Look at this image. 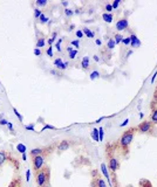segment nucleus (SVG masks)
Wrapping results in <instances>:
<instances>
[{"mask_svg":"<svg viewBox=\"0 0 157 187\" xmlns=\"http://www.w3.org/2000/svg\"><path fill=\"white\" fill-rule=\"evenodd\" d=\"M128 122H129V119H126V120H124V123H122V124H121V126H124V125H127Z\"/></svg>","mask_w":157,"mask_h":187,"instance_id":"obj_47","label":"nucleus"},{"mask_svg":"<svg viewBox=\"0 0 157 187\" xmlns=\"http://www.w3.org/2000/svg\"><path fill=\"white\" fill-rule=\"evenodd\" d=\"M122 43H124V45H130L131 43V41H130V37H123V40H122Z\"/></svg>","mask_w":157,"mask_h":187,"instance_id":"obj_34","label":"nucleus"},{"mask_svg":"<svg viewBox=\"0 0 157 187\" xmlns=\"http://www.w3.org/2000/svg\"><path fill=\"white\" fill-rule=\"evenodd\" d=\"M136 131H137L136 127H131V129H129L127 131H124V132L122 133V136L120 137V139H119V145H120V149L122 150L123 154L128 153L129 146H130V144L133 143L134 135Z\"/></svg>","mask_w":157,"mask_h":187,"instance_id":"obj_1","label":"nucleus"},{"mask_svg":"<svg viewBox=\"0 0 157 187\" xmlns=\"http://www.w3.org/2000/svg\"><path fill=\"white\" fill-rule=\"evenodd\" d=\"M13 112L15 113V116H16V117L19 118V120H20V122H23V116H21V115H20L19 112H18V110H16L15 108H13Z\"/></svg>","mask_w":157,"mask_h":187,"instance_id":"obj_33","label":"nucleus"},{"mask_svg":"<svg viewBox=\"0 0 157 187\" xmlns=\"http://www.w3.org/2000/svg\"><path fill=\"white\" fill-rule=\"evenodd\" d=\"M136 130H137V132H140V133H143V135H151V136H154V132L157 131L155 125H154L150 120L141 122V123L136 126Z\"/></svg>","mask_w":157,"mask_h":187,"instance_id":"obj_4","label":"nucleus"},{"mask_svg":"<svg viewBox=\"0 0 157 187\" xmlns=\"http://www.w3.org/2000/svg\"><path fill=\"white\" fill-rule=\"evenodd\" d=\"M9 157L11 156H9V153H7V152H5V151H1L0 152V167L7 161L8 159H9Z\"/></svg>","mask_w":157,"mask_h":187,"instance_id":"obj_11","label":"nucleus"},{"mask_svg":"<svg viewBox=\"0 0 157 187\" xmlns=\"http://www.w3.org/2000/svg\"><path fill=\"white\" fill-rule=\"evenodd\" d=\"M150 122L156 125L157 124V106H155L152 110H151V113H150Z\"/></svg>","mask_w":157,"mask_h":187,"instance_id":"obj_13","label":"nucleus"},{"mask_svg":"<svg viewBox=\"0 0 157 187\" xmlns=\"http://www.w3.org/2000/svg\"><path fill=\"white\" fill-rule=\"evenodd\" d=\"M69 146H70V143L65 139V140H62V142L59 143V145L56 146V150H58L59 153H62V152H65L66 150L69 149Z\"/></svg>","mask_w":157,"mask_h":187,"instance_id":"obj_8","label":"nucleus"},{"mask_svg":"<svg viewBox=\"0 0 157 187\" xmlns=\"http://www.w3.org/2000/svg\"><path fill=\"white\" fill-rule=\"evenodd\" d=\"M68 4H69L68 1H63V2H62V6H65V7H67V6H68Z\"/></svg>","mask_w":157,"mask_h":187,"instance_id":"obj_48","label":"nucleus"},{"mask_svg":"<svg viewBox=\"0 0 157 187\" xmlns=\"http://www.w3.org/2000/svg\"><path fill=\"white\" fill-rule=\"evenodd\" d=\"M140 186L141 187H152V185H151V182H150L149 180L143 179L140 181Z\"/></svg>","mask_w":157,"mask_h":187,"instance_id":"obj_19","label":"nucleus"},{"mask_svg":"<svg viewBox=\"0 0 157 187\" xmlns=\"http://www.w3.org/2000/svg\"><path fill=\"white\" fill-rule=\"evenodd\" d=\"M35 4H37V6H41V7H44V6L47 5V1H46V0H37Z\"/></svg>","mask_w":157,"mask_h":187,"instance_id":"obj_28","label":"nucleus"},{"mask_svg":"<svg viewBox=\"0 0 157 187\" xmlns=\"http://www.w3.org/2000/svg\"><path fill=\"white\" fill-rule=\"evenodd\" d=\"M8 122L6 119H0V125H7Z\"/></svg>","mask_w":157,"mask_h":187,"instance_id":"obj_43","label":"nucleus"},{"mask_svg":"<svg viewBox=\"0 0 157 187\" xmlns=\"http://www.w3.org/2000/svg\"><path fill=\"white\" fill-rule=\"evenodd\" d=\"M98 77H100V73H98L97 70L91 71V74H90V80H95V78H98Z\"/></svg>","mask_w":157,"mask_h":187,"instance_id":"obj_25","label":"nucleus"},{"mask_svg":"<svg viewBox=\"0 0 157 187\" xmlns=\"http://www.w3.org/2000/svg\"><path fill=\"white\" fill-rule=\"evenodd\" d=\"M49 179H51V168L49 166L45 165L39 172L35 174V182L37 187H49Z\"/></svg>","mask_w":157,"mask_h":187,"instance_id":"obj_2","label":"nucleus"},{"mask_svg":"<svg viewBox=\"0 0 157 187\" xmlns=\"http://www.w3.org/2000/svg\"><path fill=\"white\" fill-rule=\"evenodd\" d=\"M41 14H42V13H41V9H39V8H35V9H34V18H35V19L40 18V15Z\"/></svg>","mask_w":157,"mask_h":187,"instance_id":"obj_29","label":"nucleus"},{"mask_svg":"<svg viewBox=\"0 0 157 187\" xmlns=\"http://www.w3.org/2000/svg\"><path fill=\"white\" fill-rule=\"evenodd\" d=\"M123 35L122 34H120V33H116L115 34V36H114V41H115V43L116 45H119V43H121L122 42V40H123Z\"/></svg>","mask_w":157,"mask_h":187,"instance_id":"obj_16","label":"nucleus"},{"mask_svg":"<svg viewBox=\"0 0 157 187\" xmlns=\"http://www.w3.org/2000/svg\"><path fill=\"white\" fill-rule=\"evenodd\" d=\"M56 35H58V33H56V32H53L52 37L48 40V43H49V46H52V43H54V41H55V39H56Z\"/></svg>","mask_w":157,"mask_h":187,"instance_id":"obj_26","label":"nucleus"},{"mask_svg":"<svg viewBox=\"0 0 157 187\" xmlns=\"http://www.w3.org/2000/svg\"><path fill=\"white\" fill-rule=\"evenodd\" d=\"M63 41V39L62 37H60L59 40H58V42L55 43V48H56V50H59V52H61V42Z\"/></svg>","mask_w":157,"mask_h":187,"instance_id":"obj_27","label":"nucleus"},{"mask_svg":"<svg viewBox=\"0 0 157 187\" xmlns=\"http://www.w3.org/2000/svg\"><path fill=\"white\" fill-rule=\"evenodd\" d=\"M91 137H93V139H94L95 142H100V137H98V130H97L96 127H94V129H93Z\"/></svg>","mask_w":157,"mask_h":187,"instance_id":"obj_17","label":"nucleus"},{"mask_svg":"<svg viewBox=\"0 0 157 187\" xmlns=\"http://www.w3.org/2000/svg\"><path fill=\"white\" fill-rule=\"evenodd\" d=\"M95 42H96V45H98V46H101V43H102V42H101V40H98V39H97Z\"/></svg>","mask_w":157,"mask_h":187,"instance_id":"obj_50","label":"nucleus"},{"mask_svg":"<svg viewBox=\"0 0 157 187\" xmlns=\"http://www.w3.org/2000/svg\"><path fill=\"white\" fill-rule=\"evenodd\" d=\"M46 129H52V130H55L56 127H55V126H53V125H45V127H44V129H42L41 131H45Z\"/></svg>","mask_w":157,"mask_h":187,"instance_id":"obj_41","label":"nucleus"},{"mask_svg":"<svg viewBox=\"0 0 157 187\" xmlns=\"http://www.w3.org/2000/svg\"><path fill=\"white\" fill-rule=\"evenodd\" d=\"M26 130H32V131H34V125H26Z\"/></svg>","mask_w":157,"mask_h":187,"instance_id":"obj_44","label":"nucleus"},{"mask_svg":"<svg viewBox=\"0 0 157 187\" xmlns=\"http://www.w3.org/2000/svg\"><path fill=\"white\" fill-rule=\"evenodd\" d=\"M98 137H100V140L103 139V129H102V127L98 129Z\"/></svg>","mask_w":157,"mask_h":187,"instance_id":"obj_36","label":"nucleus"},{"mask_svg":"<svg viewBox=\"0 0 157 187\" xmlns=\"http://www.w3.org/2000/svg\"><path fill=\"white\" fill-rule=\"evenodd\" d=\"M76 36L79 37V39H81L83 36V32L82 30H76Z\"/></svg>","mask_w":157,"mask_h":187,"instance_id":"obj_39","label":"nucleus"},{"mask_svg":"<svg viewBox=\"0 0 157 187\" xmlns=\"http://www.w3.org/2000/svg\"><path fill=\"white\" fill-rule=\"evenodd\" d=\"M34 55H37V56H40V55H41V50H40L39 48H35V49H34Z\"/></svg>","mask_w":157,"mask_h":187,"instance_id":"obj_42","label":"nucleus"},{"mask_svg":"<svg viewBox=\"0 0 157 187\" xmlns=\"http://www.w3.org/2000/svg\"><path fill=\"white\" fill-rule=\"evenodd\" d=\"M101 168H102V172L105 173V175L107 177V180H108V182L110 184V178H109V174H108V171H107V166H105V164L101 165Z\"/></svg>","mask_w":157,"mask_h":187,"instance_id":"obj_20","label":"nucleus"},{"mask_svg":"<svg viewBox=\"0 0 157 187\" xmlns=\"http://www.w3.org/2000/svg\"><path fill=\"white\" fill-rule=\"evenodd\" d=\"M45 43H46L45 39H44V37H40V39L37 40V47L40 49V48H42V47L45 46Z\"/></svg>","mask_w":157,"mask_h":187,"instance_id":"obj_21","label":"nucleus"},{"mask_svg":"<svg viewBox=\"0 0 157 187\" xmlns=\"http://www.w3.org/2000/svg\"><path fill=\"white\" fill-rule=\"evenodd\" d=\"M91 187H107L105 181L101 177L97 171H93V180H91Z\"/></svg>","mask_w":157,"mask_h":187,"instance_id":"obj_6","label":"nucleus"},{"mask_svg":"<svg viewBox=\"0 0 157 187\" xmlns=\"http://www.w3.org/2000/svg\"><path fill=\"white\" fill-rule=\"evenodd\" d=\"M16 150L20 152V153H26V146L23 144H18L16 145Z\"/></svg>","mask_w":157,"mask_h":187,"instance_id":"obj_23","label":"nucleus"},{"mask_svg":"<svg viewBox=\"0 0 157 187\" xmlns=\"http://www.w3.org/2000/svg\"><path fill=\"white\" fill-rule=\"evenodd\" d=\"M82 32H83V34H84V35H87L88 37H94V32H91V30H90L89 28L84 27Z\"/></svg>","mask_w":157,"mask_h":187,"instance_id":"obj_18","label":"nucleus"},{"mask_svg":"<svg viewBox=\"0 0 157 187\" xmlns=\"http://www.w3.org/2000/svg\"><path fill=\"white\" fill-rule=\"evenodd\" d=\"M81 66H82V68L84 70H87V69L89 68V57H88V56H84L82 59V61H81Z\"/></svg>","mask_w":157,"mask_h":187,"instance_id":"obj_15","label":"nucleus"},{"mask_svg":"<svg viewBox=\"0 0 157 187\" xmlns=\"http://www.w3.org/2000/svg\"><path fill=\"white\" fill-rule=\"evenodd\" d=\"M129 37H130V41H131L130 45L133 46V47H140L141 46V41L138 40V37H137L136 34H131Z\"/></svg>","mask_w":157,"mask_h":187,"instance_id":"obj_12","label":"nucleus"},{"mask_svg":"<svg viewBox=\"0 0 157 187\" xmlns=\"http://www.w3.org/2000/svg\"><path fill=\"white\" fill-rule=\"evenodd\" d=\"M105 11L109 13V12H112V4H107L105 5Z\"/></svg>","mask_w":157,"mask_h":187,"instance_id":"obj_38","label":"nucleus"},{"mask_svg":"<svg viewBox=\"0 0 157 187\" xmlns=\"http://www.w3.org/2000/svg\"><path fill=\"white\" fill-rule=\"evenodd\" d=\"M70 45H73L76 49H79V47H80V41H79V40H74V41L70 42Z\"/></svg>","mask_w":157,"mask_h":187,"instance_id":"obj_32","label":"nucleus"},{"mask_svg":"<svg viewBox=\"0 0 157 187\" xmlns=\"http://www.w3.org/2000/svg\"><path fill=\"white\" fill-rule=\"evenodd\" d=\"M23 160H26V153H23Z\"/></svg>","mask_w":157,"mask_h":187,"instance_id":"obj_52","label":"nucleus"},{"mask_svg":"<svg viewBox=\"0 0 157 187\" xmlns=\"http://www.w3.org/2000/svg\"><path fill=\"white\" fill-rule=\"evenodd\" d=\"M54 66L56 69H61V70H65V69H67L68 67V63L67 62H63L62 59H56V60H54Z\"/></svg>","mask_w":157,"mask_h":187,"instance_id":"obj_10","label":"nucleus"},{"mask_svg":"<svg viewBox=\"0 0 157 187\" xmlns=\"http://www.w3.org/2000/svg\"><path fill=\"white\" fill-rule=\"evenodd\" d=\"M65 13H66L67 16H72V15L74 14V12L72 9H69V8H65Z\"/></svg>","mask_w":157,"mask_h":187,"instance_id":"obj_35","label":"nucleus"},{"mask_svg":"<svg viewBox=\"0 0 157 187\" xmlns=\"http://www.w3.org/2000/svg\"><path fill=\"white\" fill-rule=\"evenodd\" d=\"M30 170H27L26 171V180L30 181Z\"/></svg>","mask_w":157,"mask_h":187,"instance_id":"obj_40","label":"nucleus"},{"mask_svg":"<svg viewBox=\"0 0 157 187\" xmlns=\"http://www.w3.org/2000/svg\"><path fill=\"white\" fill-rule=\"evenodd\" d=\"M46 53H47V55H48L49 57H52V56H53V47H52V46H51V47L47 49V52H46Z\"/></svg>","mask_w":157,"mask_h":187,"instance_id":"obj_37","label":"nucleus"},{"mask_svg":"<svg viewBox=\"0 0 157 187\" xmlns=\"http://www.w3.org/2000/svg\"><path fill=\"white\" fill-rule=\"evenodd\" d=\"M102 19L105 20V23H112V19H114V15H112V13H103V14H102Z\"/></svg>","mask_w":157,"mask_h":187,"instance_id":"obj_14","label":"nucleus"},{"mask_svg":"<svg viewBox=\"0 0 157 187\" xmlns=\"http://www.w3.org/2000/svg\"><path fill=\"white\" fill-rule=\"evenodd\" d=\"M94 60H95V61H97V62H98V61H100V57H98L97 55H94Z\"/></svg>","mask_w":157,"mask_h":187,"instance_id":"obj_49","label":"nucleus"},{"mask_svg":"<svg viewBox=\"0 0 157 187\" xmlns=\"http://www.w3.org/2000/svg\"><path fill=\"white\" fill-rule=\"evenodd\" d=\"M156 75H157V71L152 75V77H151V84H154V81H155V78H156Z\"/></svg>","mask_w":157,"mask_h":187,"instance_id":"obj_45","label":"nucleus"},{"mask_svg":"<svg viewBox=\"0 0 157 187\" xmlns=\"http://www.w3.org/2000/svg\"><path fill=\"white\" fill-rule=\"evenodd\" d=\"M128 27H129V23H128L127 18H122V19H120V20L116 23V26H115L116 30H119V32H123V30L128 29Z\"/></svg>","mask_w":157,"mask_h":187,"instance_id":"obj_7","label":"nucleus"},{"mask_svg":"<svg viewBox=\"0 0 157 187\" xmlns=\"http://www.w3.org/2000/svg\"><path fill=\"white\" fill-rule=\"evenodd\" d=\"M39 19H40V23H41V25H44V23H48V20H49V18H47L45 14H41Z\"/></svg>","mask_w":157,"mask_h":187,"instance_id":"obj_24","label":"nucleus"},{"mask_svg":"<svg viewBox=\"0 0 157 187\" xmlns=\"http://www.w3.org/2000/svg\"><path fill=\"white\" fill-rule=\"evenodd\" d=\"M120 4H121V1L120 0H115L114 2L112 4V9H116V8L120 6Z\"/></svg>","mask_w":157,"mask_h":187,"instance_id":"obj_31","label":"nucleus"},{"mask_svg":"<svg viewBox=\"0 0 157 187\" xmlns=\"http://www.w3.org/2000/svg\"><path fill=\"white\" fill-rule=\"evenodd\" d=\"M45 160L46 157L45 156H35V157L32 158V165H33V172H34V175L37 174L44 166H45Z\"/></svg>","mask_w":157,"mask_h":187,"instance_id":"obj_5","label":"nucleus"},{"mask_svg":"<svg viewBox=\"0 0 157 187\" xmlns=\"http://www.w3.org/2000/svg\"><path fill=\"white\" fill-rule=\"evenodd\" d=\"M115 46H116V43H115L114 39H109V40H108V43H107L108 49H114V48H115Z\"/></svg>","mask_w":157,"mask_h":187,"instance_id":"obj_22","label":"nucleus"},{"mask_svg":"<svg viewBox=\"0 0 157 187\" xmlns=\"http://www.w3.org/2000/svg\"><path fill=\"white\" fill-rule=\"evenodd\" d=\"M72 50H73V48H72V47H67V52L68 53H70Z\"/></svg>","mask_w":157,"mask_h":187,"instance_id":"obj_51","label":"nucleus"},{"mask_svg":"<svg viewBox=\"0 0 157 187\" xmlns=\"http://www.w3.org/2000/svg\"><path fill=\"white\" fill-rule=\"evenodd\" d=\"M8 187H23V180H21V177H19V175L14 177L13 179L11 180V182H9Z\"/></svg>","mask_w":157,"mask_h":187,"instance_id":"obj_9","label":"nucleus"},{"mask_svg":"<svg viewBox=\"0 0 157 187\" xmlns=\"http://www.w3.org/2000/svg\"><path fill=\"white\" fill-rule=\"evenodd\" d=\"M107 156H108V167L112 173H116V171L120 168V160L112 154L114 150L110 149V146H107Z\"/></svg>","mask_w":157,"mask_h":187,"instance_id":"obj_3","label":"nucleus"},{"mask_svg":"<svg viewBox=\"0 0 157 187\" xmlns=\"http://www.w3.org/2000/svg\"><path fill=\"white\" fill-rule=\"evenodd\" d=\"M7 126H8V129H9V131H12V130H13V125H12V123H8Z\"/></svg>","mask_w":157,"mask_h":187,"instance_id":"obj_46","label":"nucleus"},{"mask_svg":"<svg viewBox=\"0 0 157 187\" xmlns=\"http://www.w3.org/2000/svg\"><path fill=\"white\" fill-rule=\"evenodd\" d=\"M76 54H77V49H73L72 52L69 53V59H75V56H76Z\"/></svg>","mask_w":157,"mask_h":187,"instance_id":"obj_30","label":"nucleus"}]
</instances>
